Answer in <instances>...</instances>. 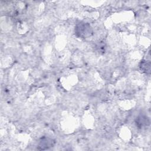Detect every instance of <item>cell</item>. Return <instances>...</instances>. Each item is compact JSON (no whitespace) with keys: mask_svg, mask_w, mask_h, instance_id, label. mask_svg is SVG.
<instances>
[{"mask_svg":"<svg viewBox=\"0 0 151 151\" xmlns=\"http://www.w3.org/2000/svg\"><path fill=\"white\" fill-rule=\"evenodd\" d=\"M149 122H149V118L147 116L144 115L139 116L136 120V125L140 128L147 126L148 125H149V123H150Z\"/></svg>","mask_w":151,"mask_h":151,"instance_id":"cell-3","label":"cell"},{"mask_svg":"<svg viewBox=\"0 0 151 151\" xmlns=\"http://www.w3.org/2000/svg\"><path fill=\"white\" fill-rule=\"evenodd\" d=\"M141 70L146 73H149L150 71V63L149 61H143L141 63L140 65Z\"/></svg>","mask_w":151,"mask_h":151,"instance_id":"cell-4","label":"cell"},{"mask_svg":"<svg viewBox=\"0 0 151 151\" xmlns=\"http://www.w3.org/2000/svg\"><path fill=\"white\" fill-rule=\"evenodd\" d=\"M75 33L79 37L87 38L93 34V29L89 24L81 22L76 25Z\"/></svg>","mask_w":151,"mask_h":151,"instance_id":"cell-1","label":"cell"},{"mask_svg":"<svg viewBox=\"0 0 151 151\" xmlns=\"http://www.w3.org/2000/svg\"><path fill=\"white\" fill-rule=\"evenodd\" d=\"M54 144V142L52 139L48 137H44L42 138L40 141V143L38 145V149L41 150L47 149L51 147H52Z\"/></svg>","mask_w":151,"mask_h":151,"instance_id":"cell-2","label":"cell"}]
</instances>
